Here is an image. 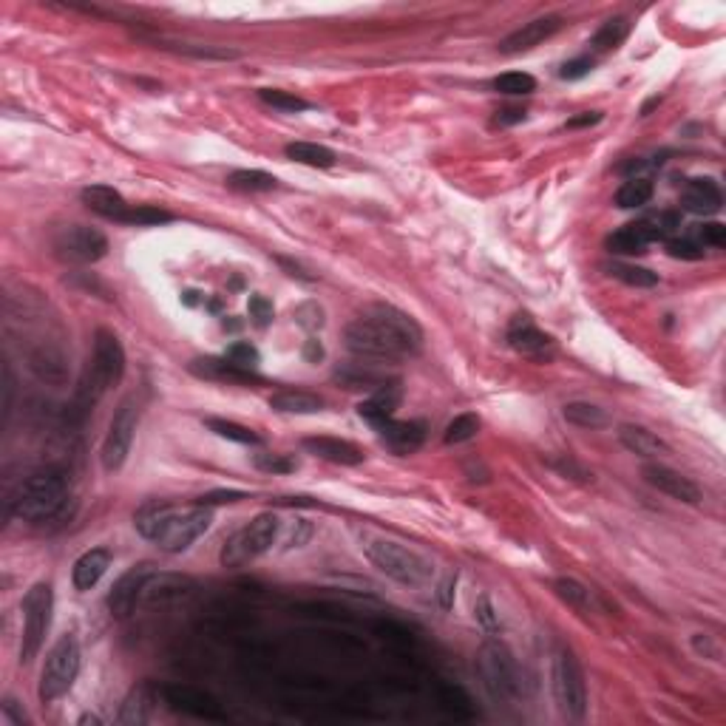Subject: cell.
<instances>
[{
    "label": "cell",
    "instance_id": "6da1fadb",
    "mask_svg": "<svg viewBox=\"0 0 726 726\" xmlns=\"http://www.w3.org/2000/svg\"><path fill=\"white\" fill-rule=\"evenodd\" d=\"M344 338L352 355L361 361L391 363L418 355L423 346V329L409 312L391 304H375L346 326Z\"/></svg>",
    "mask_w": 726,
    "mask_h": 726
},
{
    "label": "cell",
    "instance_id": "7a4b0ae2",
    "mask_svg": "<svg viewBox=\"0 0 726 726\" xmlns=\"http://www.w3.org/2000/svg\"><path fill=\"white\" fill-rule=\"evenodd\" d=\"M69 482L63 477V471L57 468H43L29 474L21 488L12 497V511L14 517H21L26 522H51L57 517L66 514L69 508Z\"/></svg>",
    "mask_w": 726,
    "mask_h": 726
},
{
    "label": "cell",
    "instance_id": "3957f363",
    "mask_svg": "<svg viewBox=\"0 0 726 726\" xmlns=\"http://www.w3.org/2000/svg\"><path fill=\"white\" fill-rule=\"evenodd\" d=\"M125 349L111 329H96L94 352L80 381V398L86 403H96L111 386H116L125 375Z\"/></svg>",
    "mask_w": 726,
    "mask_h": 726
},
{
    "label": "cell",
    "instance_id": "277c9868",
    "mask_svg": "<svg viewBox=\"0 0 726 726\" xmlns=\"http://www.w3.org/2000/svg\"><path fill=\"white\" fill-rule=\"evenodd\" d=\"M477 673L482 678V686L494 701H511L519 695L522 681H519V664L511 656V650L497 641L488 639L480 644L477 650Z\"/></svg>",
    "mask_w": 726,
    "mask_h": 726
},
{
    "label": "cell",
    "instance_id": "5b68a950",
    "mask_svg": "<svg viewBox=\"0 0 726 726\" xmlns=\"http://www.w3.org/2000/svg\"><path fill=\"white\" fill-rule=\"evenodd\" d=\"M80 664H83L80 641H77L71 633L57 639L46 656L43 670H41V686H37L41 701L54 703L57 698H63L74 686L77 675H80Z\"/></svg>",
    "mask_w": 726,
    "mask_h": 726
},
{
    "label": "cell",
    "instance_id": "8992f818",
    "mask_svg": "<svg viewBox=\"0 0 726 726\" xmlns=\"http://www.w3.org/2000/svg\"><path fill=\"white\" fill-rule=\"evenodd\" d=\"M366 556L381 574H386L389 579H395L406 587H420L431 579V562L415 551H409L400 542L372 539L366 545Z\"/></svg>",
    "mask_w": 726,
    "mask_h": 726
},
{
    "label": "cell",
    "instance_id": "52a82bcc",
    "mask_svg": "<svg viewBox=\"0 0 726 726\" xmlns=\"http://www.w3.org/2000/svg\"><path fill=\"white\" fill-rule=\"evenodd\" d=\"M279 517L276 514H259V517H253L242 531H235L225 547H222V565L225 567H244L247 562L253 559H259L262 554H267L272 542H276L279 537Z\"/></svg>",
    "mask_w": 726,
    "mask_h": 726
},
{
    "label": "cell",
    "instance_id": "ba28073f",
    "mask_svg": "<svg viewBox=\"0 0 726 726\" xmlns=\"http://www.w3.org/2000/svg\"><path fill=\"white\" fill-rule=\"evenodd\" d=\"M51 611H54V591L49 582H37L32 584L23 602H21V613H23V636H21V664H32L34 656L41 653V647L46 641V633L51 627Z\"/></svg>",
    "mask_w": 726,
    "mask_h": 726
},
{
    "label": "cell",
    "instance_id": "9c48e42d",
    "mask_svg": "<svg viewBox=\"0 0 726 726\" xmlns=\"http://www.w3.org/2000/svg\"><path fill=\"white\" fill-rule=\"evenodd\" d=\"M213 525V511L207 505H190L185 511L173 508V514L168 517V522L162 525V531L156 534V545L162 547L165 554H182L188 547L199 539L207 528Z\"/></svg>",
    "mask_w": 726,
    "mask_h": 726
},
{
    "label": "cell",
    "instance_id": "30bf717a",
    "mask_svg": "<svg viewBox=\"0 0 726 726\" xmlns=\"http://www.w3.org/2000/svg\"><path fill=\"white\" fill-rule=\"evenodd\" d=\"M554 695H556L559 710L567 718H574V721L584 718V712H587V684H584L582 664L576 661V656L571 650H562L556 656V664H554Z\"/></svg>",
    "mask_w": 726,
    "mask_h": 726
},
{
    "label": "cell",
    "instance_id": "8fae6325",
    "mask_svg": "<svg viewBox=\"0 0 726 726\" xmlns=\"http://www.w3.org/2000/svg\"><path fill=\"white\" fill-rule=\"evenodd\" d=\"M136 423H140V411H136L133 398H125L120 406L114 409V418L108 423L106 440H103V468L106 471H120L131 455V443L136 435Z\"/></svg>",
    "mask_w": 726,
    "mask_h": 726
},
{
    "label": "cell",
    "instance_id": "7c38bea8",
    "mask_svg": "<svg viewBox=\"0 0 726 726\" xmlns=\"http://www.w3.org/2000/svg\"><path fill=\"white\" fill-rule=\"evenodd\" d=\"M162 701H165L168 710L190 715V718L213 721V723L227 721V712H225V706L219 703V698L205 693V690H199V686H190V684H165L162 686Z\"/></svg>",
    "mask_w": 726,
    "mask_h": 726
},
{
    "label": "cell",
    "instance_id": "4fadbf2b",
    "mask_svg": "<svg viewBox=\"0 0 726 726\" xmlns=\"http://www.w3.org/2000/svg\"><path fill=\"white\" fill-rule=\"evenodd\" d=\"M57 256L74 262V264H94L108 253V239L94 227L86 225H69L54 235Z\"/></svg>",
    "mask_w": 726,
    "mask_h": 726
},
{
    "label": "cell",
    "instance_id": "5bb4252c",
    "mask_svg": "<svg viewBox=\"0 0 726 726\" xmlns=\"http://www.w3.org/2000/svg\"><path fill=\"white\" fill-rule=\"evenodd\" d=\"M151 576H153V565H148V562L128 567V571L114 582L111 593H108L111 616H116V619L131 616L133 607L142 602V591H145V584H148Z\"/></svg>",
    "mask_w": 726,
    "mask_h": 726
},
{
    "label": "cell",
    "instance_id": "9a60e30c",
    "mask_svg": "<svg viewBox=\"0 0 726 726\" xmlns=\"http://www.w3.org/2000/svg\"><path fill=\"white\" fill-rule=\"evenodd\" d=\"M562 26H565V21H562L559 14L534 17V21L522 23L519 29H514L508 37H502V41H500V54L514 57V54L531 51V49H537L539 43L551 41V37H554Z\"/></svg>",
    "mask_w": 726,
    "mask_h": 726
},
{
    "label": "cell",
    "instance_id": "2e32d148",
    "mask_svg": "<svg viewBox=\"0 0 726 726\" xmlns=\"http://www.w3.org/2000/svg\"><path fill=\"white\" fill-rule=\"evenodd\" d=\"M644 480L650 482L656 492L666 494V497H673L678 502H686V505H698L701 502V492H698V485L690 480V477H684L681 471L670 468V465H661V463H647L644 465Z\"/></svg>",
    "mask_w": 726,
    "mask_h": 726
},
{
    "label": "cell",
    "instance_id": "e0dca14e",
    "mask_svg": "<svg viewBox=\"0 0 726 726\" xmlns=\"http://www.w3.org/2000/svg\"><path fill=\"white\" fill-rule=\"evenodd\" d=\"M508 344H511L519 355L534 358V361L551 358V352H554V341L547 338L545 332L531 321V316H525V312L514 316L511 326H508Z\"/></svg>",
    "mask_w": 726,
    "mask_h": 726
},
{
    "label": "cell",
    "instance_id": "ac0fdd59",
    "mask_svg": "<svg viewBox=\"0 0 726 726\" xmlns=\"http://www.w3.org/2000/svg\"><path fill=\"white\" fill-rule=\"evenodd\" d=\"M190 372L196 378H202V381H219V383H230V386L264 383L256 372L235 366L227 358H196V361H190Z\"/></svg>",
    "mask_w": 726,
    "mask_h": 726
},
{
    "label": "cell",
    "instance_id": "d6986e66",
    "mask_svg": "<svg viewBox=\"0 0 726 726\" xmlns=\"http://www.w3.org/2000/svg\"><path fill=\"white\" fill-rule=\"evenodd\" d=\"M378 435L391 448L395 455H415V451L426 443V423L420 420H386L378 426Z\"/></svg>",
    "mask_w": 726,
    "mask_h": 726
},
{
    "label": "cell",
    "instance_id": "ffe728a7",
    "mask_svg": "<svg viewBox=\"0 0 726 726\" xmlns=\"http://www.w3.org/2000/svg\"><path fill=\"white\" fill-rule=\"evenodd\" d=\"M400 400H403V386H400V381H386L383 386H378V389L372 391V395L358 406V415H361L366 423H372V426L378 428L381 423H386V420L395 418V411H398Z\"/></svg>",
    "mask_w": 726,
    "mask_h": 726
},
{
    "label": "cell",
    "instance_id": "44dd1931",
    "mask_svg": "<svg viewBox=\"0 0 726 726\" xmlns=\"http://www.w3.org/2000/svg\"><path fill=\"white\" fill-rule=\"evenodd\" d=\"M681 205L684 210L698 213V216H715L723 207V196L715 179H710V176H695V179L684 185Z\"/></svg>",
    "mask_w": 726,
    "mask_h": 726
},
{
    "label": "cell",
    "instance_id": "7402d4cb",
    "mask_svg": "<svg viewBox=\"0 0 726 726\" xmlns=\"http://www.w3.org/2000/svg\"><path fill=\"white\" fill-rule=\"evenodd\" d=\"M304 448L309 455H316L318 460H326V463H335V465H361L363 463V451L349 443V440H341V437H307L304 440Z\"/></svg>",
    "mask_w": 726,
    "mask_h": 726
},
{
    "label": "cell",
    "instance_id": "603a6c76",
    "mask_svg": "<svg viewBox=\"0 0 726 726\" xmlns=\"http://www.w3.org/2000/svg\"><path fill=\"white\" fill-rule=\"evenodd\" d=\"M619 440L627 451H633V455L647 457V460H658L664 455H670V446H666L658 435H653L650 428L636 426V423H624L619 428Z\"/></svg>",
    "mask_w": 726,
    "mask_h": 726
},
{
    "label": "cell",
    "instance_id": "cb8c5ba5",
    "mask_svg": "<svg viewBox=\"0 0 726 726\" xmlns=\"http://www.w3.org/2000/svg\"><path fill=\"white\" fill-rule=\"evenodd\" d=\"M83 202L88 210L100 213L103 219H111V222H120L125 219V213L131 210V205L125 202V196L120 190H114L108 185H91L83 190Z\"/></svg>",
    "mask_w": 726,
    "mask_h": 726
},
{
    "label": "cell",
    "instance_id": "d4e9b609",
    "mask_svg": "<svg viewBox=\"0 0 726 726\" xmlns=\"http://www.w3.org/2000/svg\"><path fill=\"white\" fill-rule=\"evenodd\" d=\"M108 567H111V551H106V547H91V551H86L80 559L74 562L71 582H74L77 591L86 593L106 576Z\"/></svg>",
    "mask_w": 726,
    "mask_h": 726
},
{
    "label": "cell",
    "instance_id": "484cf974",
    "mask_svg": "<svg viewBox=\"0 0 726 726\" xmlns=\"http://www.w3.org/2000/svg\"><path fill=\"white\" fill-rule=\"evenodd\" d=\"M162 698V686H153V684H140V686H133L131 690V695L125 698V703H123V712H120V723H133V726H140V723H145L148 718H151V712H153V706H156V701Z\"/></svg>",
    "mask_w": 726,
    "mask_h": 726
},
{
    "label": "cell",
    "instance_id": "4316f807",
    "mask_svg": "<svg viewBox=\"0 0 726 726\" xmlns=\"http://www.w3.org/2000/svg\"><path fill=\"white\" fill-rule=\"evenodd\" d=\"M270 409L281 411V415H318L324 409V398L304 389H281L270 395Z\"/></svg>",
    "mask_w": 726,
    "mask_h": 726
},
{
    "label": "cell",
    "instance_id": "83f0119b",
    "mask_svg": "<svg viewBox=\"0 0 726 726\" xmlns=\"http://www.w3.org/2000/svg\"><path fill=\"white\" fill-rule=\"evenodd\" d=\"M173 502L168 500H153V502H145L140 511H136L133 517V525H136V531H140L145 539H156V534L162 531V525L168 522V517L173 514Z\"/></svg>",
    "mask_w": 726,
    "mask_h": 726
},
{
    "label": "cell",
    "instance_id": "f1b7e54d",
    "mask_svg": "<svg viewBox=\"0 0 726 726\" xmlns=\"http://www.w3.org/2000/svg\"><path fill=\"white\" fill-rule=\"evenodd\" d=\"M284 153H287V160L307 165V168H332L338 162L335 151L326 148V145H318V142H289L284 148Z\"/></svg>",
    "mask_w": 726,
    "mask_h": 726
},
{
    "label": "cell",
    "instance_id": "f546056e",
    "mask_svg": "<svg viewBox=\"0 0 726 726\" xmlns=\"http://www.w3.org/2000/svg\"><path fill=\"white\" fill-rule=\"evenodd\" d=\"M647 247H650V242H647V235L639 230L636 222L616 230L613 235H607V250L613 256H644Z\"/></svg>",
    "mask_w": 726,
    "mask_h": 726
},
{
    "label": "cell",
    "instance_id": "4dcf8cb0",
    "mask_svg": "<svg viewBox=\"0 0 726 726\" xmlns=\"http://www.w3.org/2000/svg\"><path fill=\"white\" fill-rule=\"evenodd\" d=\"M639 230L647 235V242H666L670 235L681 227V216L673 213V210H658V213H650V216H644V219L636 222Z\"/></svg>",
    "mask_w": 726,
    "mask_h": 726
},
{
    "label": "cell",
    "instance_id": "1f68e13d",
    "mask_svg": "<svg viewBox=\"0 0 726 726\" xmlns=\"http://www.w3.org/2000/svg\"><path fill=\"white\" fill-rule=\"evenodd\" d=\"M627 34H630V21H627V17H611V21H604L599 26V32L593 34L591 46H593L596 54L616 51L627 41Z\"/></svg>",
    "mask_w": 726,
    "mask_h": 726
},
{
    "label": "cell",
    "instance_id": "d6a6232c",
    "mask_svg": "<svg viewBox=\"0 0 726 726\" xmlns=\"http://www.w3.org/2000/svg\"><path fill=\"white\" fill-rule=\"evenodd\" d=\"M653 182L644 179V176H633V179H627L619 190H616V205L621 210H639L644 207L647 202L653 199Z\"/></svg>",
    "mask_w": 726,
    "mask_h": 726
},
{
    "label": "cell",
    "instance_id": "836d02e7",
    "mask_svg": "<svg viewBox=\"0 0 726 726\" xmlns=\"http://www.w3.org/2000/svg\"><path fill=\"white\" fill-rule=\"evenodd\" d=\"M604 270H607V276H613V279L624 281L627 287H636V289H650V287L658 284V272L647 270V267H639V264L611 262Z\"/></svg>",
    "mask_w": 726,
    "mask_h": 726
},
{
    "label": "cell",
    "instance_id": "e575fe53",
    "mask_svg": "<svg viewBox=\"0 0 726 726\" xmlns=\"http://www.w3.org/2000/svg\"><path fill=\"white\" fill-rule=\"evenodd\" d=\"M562 415L567 423H574L579 428H604L607 423H611V418H607V411L593 406V403H584V400H574V403H567L562 409Z\"/></svg>",
    "mask_w": 726,
    "mask_h": 726
},
{
    "label": "cell",
    "instance_id": "d590c367",
    "mask_svg": "<svg viewBox=\"0 0 726 726\" xmlns=\"http://www.w3.org/2000/svg\"><path fill=\"white\" fill-rule=\"evenodd\" d=\"M227 188L242 190V193H264V190H276L279 179L264 170H233L227 176Z\"/></svg>",
    "mask_w": 726,
    "mask_h": 726
},
{
    "label": "cell",
    "instance_id": "8d00e7d4",
    "mask_svg": "<svg viewBox=\"0 0 726 726\" xmlns=\"http://www.w3.org/2000/svg\"><path fill=\"white\" fill-rule=\"evenodd\" d=\"M554 591H556V596L562 602L571 604L574 611H579V613H591L593 611V593H591V587H584L582 582L562 576V579L554 582Z\"/></svg>",
    "mask_w": 726,
    "mask_h": 726
},
{
    "label": "cell",
    "instance_id": "74e56055",
    "mask_svg": "<svg viewBox=\"0 0 726 726\" xmlns=\"http://www.w3.org/2000/svg\"><path fill=\"white\" fill-rule=\"evenodd\" d=\"M335 381H341L346 389H372V391L386 383V378H381L375 369H369V363H363V366L361 363L341 366L335 372Z\"/></svg>",
    "mask_w": 726,
    "mask_h": 726
},
{
    "label": "cell",
    "instance_id": "f35d334b",
    "mask_svg": "<svg viewBox=\"0 0 726 726\" xmlns=\"http://www.w3.org/2000/svg\"><path fill=\"white\" fill-rule=\"evenodd\" d=\"M494 88L505 96H525L537 91V80L525 71H505L494 80Z\"/></svg>",
    "mask_w": 726,
    "mask_h": 726
},
{
    "label": "cell",
    "instance_id": "ab89813d",
    "mask_svg": "<svg viewBox=\"0 0 726 726\" xmlns=\"http://www.w3.org/2000/svg\"><path fill=\"white\" fill-rule=\"evenodd\" d=\"M168 222H173V216L153 205H131V210L123 219V225H131V227H153V225H168Z\"/></svg>",
    "mask_w": 726,
    "mask_h": 726
},
{
    "label": "cell",
    "instance_id": "60d3db41",
    "mask_svg": "<svg viewBox=\"0 0 726 726\" xmlns=\"http://www.w3.org/2000/svg\"><path fill=\"white\" fill-rule=\"evenodd\" d=\"M207 428L216 431L219 437L225 440H233V443H242V446H256L259 443V435L253 428L242 426V423H233V420H219V418H210L207 420Z\"/></svg>",
    "mask_w": 726,
    "mask_h": 726
},
{
    "label": "cell",
    "instance_id": "b9f144b4",
    "mask_svg": "<svg viewBox=\"0 0 726 726\" xmlns=\"http://www.w3.org/2000/svg\"><path fill=\"white\" fill-rule=\"evenodd\" d=\"M259 100L270 108L276 111H284V114H296V111H307L309 103L301 100V96L289 94V91H281V88H259Z\"/></svg>",
    "mask_w": 726,
    "mask_h": 726
},
{
    "label": "cell",
    "instance_id": "7bdbcfd3",
    "mask_svg": "<svg viewBox=\"0 0 726 726\" xmlns=\"http://www.w3.org/2000/svg\"><path fill=\"white\" fill-rule=\"evenodd\" d=\"M477 431H480V418L477 415H471V411H465V415L455 418L448 426H446V435L443 440L448 446H457V443H468V440H474L477 437Z\"/></svg>",
    "mask_w": 726,
    "mask_h": 726
},
{
    "label": "cell",
    "instance_id": "ee69618b",
    "mask_svg": "<svg viewBox=\"0 0 726 726\" xmlns=\"http://www.w3.org/2000/svg\"><path fill=\"white\" fill-rule=\"evenodd\" d=\"M440 703H443V710L455 718H471V698L463 686H455V684L440 686Z\"/></svg>",
    "mask_w": 726,
    "mask_h": 726
},
{
    "label": "cell",
    "instance_id": "f6af8a7d",
    "mask_svg": "<svg viewBox=\"0 0 726 726\" xmlns=\"http://www.w3.org/2000/svg\"><path fill=\"white\" fill-rule=\"evenodd\" d=\"M666 253L673 259H684V262H698L706 256V250L698 239L693 235H678V239H666Z\"/></svg>",
    "mask_w": 726,
    "mask_h": 726
},
{
    "label": "cell",
    "instance_id": "bcb514c9",
    "mask_svg": "<svg viewBox=\"0 0 726 726\" xmlns=\"http://www.w3.org/2000/svg\"><path fill=\"white\" fill-rule=\"evenodd\" d=\"M225 358L235 366H242V369H250V372H256V366L262 363V355H259V349L253 346L250 341H235L227 346L225 352Z\"/></svg>",
    "mask_w": 726,
    "mask_h": 726
},
{
    "label": "cell",
    "instance_id": "7dc6e473",
    "mask_svg": "<svg viewBox=\"0 0 726 726\" xmlns=\"http://www.w3.org/2000/svg\"><path fill=\"white\" fill-rule=\"evenodd\" d=\"M168 49L188 54V57H199V60H235L239 51L233 49H216V46H190V43H170Z\"/></svg>",
    "mask_w": 726,
    "mask_h": 726
},
{
    "label": "cell",
    "instance_id": "c3c4849f",
    "mask_svg": "<svg viewBox=\"0 0 726 726\" xmlns=\"http://www.w3.org/2000/svg\"><path fill=\"white\" fill-rule=\"evenodd\" d=\"M253 465L264 471V474H289V471H296V460L287 457V455H272V451L256 455L253 457Z\"/></svg>",
    "mask_w": 726,
    "mask_h": 726
},
{
    "label": "cell",
    "instance_id": "681fc988",
    "mask_svg": "<svg viewBox=\"0 0 726 726\" xmlns=\"http://www.w3.org/2000/svg\"><path fill=\"white\" fill-rule=\"evenodd\" d=\"M693 239H698L703 247H723L726 244V225H721V222H701L693 230Z\"/></svg>",
    "mask_w": 726,
    "mask_h": 726
},
{
    "label": "cell",
    "instance_id": "f907efd6",
    "mask_svg": "<svg viewBox=\"0 0 726 726\" xmlns=\"http://www.w3.org/2000/svg\"><path fill=\"white\" fill-rule=\"evenodd\" d=\"M247 312L256 326H267V324H272V318H276V307H272V301L264 296H250Z\"/></svg>",
    "mask_w": 726,
    "mask_h": 726
},
{
    "label": "cell",
    "instance_id": "816d5d0a",
    "mask_svg": "<svg viewBox=\"0 0 726 726\" xmlns=\"http://www.w3.org/2000/svg\"><path fill=\"white\" fill-rule=\"evenodd\" d=\"M593 57H574V60H567L562 69H559V77L562 80H582L593 71Z\"/></svg>",
    "mask_w": 726,
    "mask_h": 726
},
{
    "label": "cell",
    "instance_id": "f5cc1de1",
    "mask_svg": "<svg viewBox=\"0 0 726 726\" xmlns=\"http://www.w3.org/2000/svg\"><path fill=\"white\" fill-rule=\"evenodd\" d=\"M296 318H299V324L307 326V329H318V326L324 324V309H321L318 304L312 307V301H309V304H304V307L296 309Z\"/></svg>",
    "mask_w": 726,
    "mask_h": 726
},
{
    "label": "cell",
    "instance_id": "db71d44e",
    "mask_svg": "<svg viewBox=\"0 0 726 726\" xmlns=\"http://www.w3.org/2000/svg\"><path fill=\"white\" fill-rule=\"evenodd\" d=\"M244 497H247L244 492H213V494H205V497L196 500V505H207V508H213V505H225V502H239V500H244Z\"/></svg>",
    "mask_w": 726,
    "mask_h": 726
},
{
    "label": "cell",
    "instance_id": "11a10c76",
    "mask_svg": "<svg viewBox=\"0 0 726 726\" xmlns=\"http://www.w3.org/2000/svg\"><path fill=\"white\" fill-rule=\"evenodd\" d=\"M474 611H477V619L482 621V627H485V630H497V624H500V621H497V616H494L492 599H488V596H480V599H477V607H474Z\"/></svg>",
    "mask_w": 726,
    "mask_h": 726
},
{
    "label": "cell",
    "instance_id": "9f6ffc18",
    "mask_svg": "<svg viewBox=\"0 0 726 726\" xmlns=\"http://www.w3.org/2000/svg\"><path fill=\"white\" fill-rule=\"evenodd\" d=\"M522 120H525V108H519V106H508V108H502V111L497 114L494 125L505 128V125H517V123H522Z\"/></svg>",
    "mask_w": 726,
    "mask_h": 726
},
{
    "label": "cell",
    "instance_id": "6f0895ef",
    "mask_svg": "<svg viewBox=\"0 0 726 726\" xmlns=\"http://www.w3.org/2000/svg\"><path fill=\"white\" fill-rule=\"evenodd\" d=\"M596 123H602L599 111H582L579 116H571V120H567V128H591Z\"/></svg>",
    "mask_w": 726,
    "mask_h": 726
},
{
    "label": "cell",
    "instance_id": "680465c9",
    "mask_svg": "<svg viewBox=\"0 0 726 726\" xmlns=\"http://www.w3.org/2000/svg\"><path fill=\"white\" fill-rule=\"evenodd\" d=\"M455 584H457V576H448L443 584H440V591H437V599H440V604L446 607H451V596H455Z\"/></svg>",
    "mask_w": 726,
    "mask_h": 726
},
{
    "label": "cell",
    "instance_id": "91938a15",
    "mask_svg": "<svg viewBox=\"0 0 726 726\" xmlns=\"http://www.w3.org/2000/svg\"><path fill=\"white\" fill-rule=\"evenodd\" d=\"M304 358H307V361H312V363H318V361L324 358V346H321L316 338H309V341H307V346H304Z\"/></svg>",
    "mask_w": 726,
    "mask_h": 726
},
{
    "label": "cell",
    "instance_id": "94428289",
    "mask_svg": "<svg viewBox=\"0 0 726 726\" xmlns=\"http://www.w3.org/2000/svg\"><path fill=\"white\" fill-rule=\"evenodd\" d=\"M4 712H6V715L14 721V723H26V715H21V712L14 710V701H12V698H6V701H4Z\"/></svg>",
    "mask_w": 726,
    "mask_h": 726
}]
</instances>
